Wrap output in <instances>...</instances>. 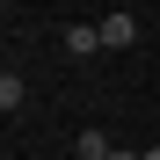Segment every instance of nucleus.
Wrapping results in <instances>:
<instances>
[{"label":"nucleus","mask_w":160,"mask_h":160,"mask_svg":"<svg viewBox=\"0 0 160 160\" xmlns=\"http://www.w3.org/2000/svg\"><path fill=\"white\" fill-rule=\"evenodd\" d=\"M146 160H160V146H146Z\"/></svg>","instance_id":"423d86ee"},{"label":"nucleus","mask_w":160,"mask_h":160,"mask_svg":"<svg viewBox=\"0 0 160 160\" xmlns=\"http://www.w3.org/2000/svg\"><path fill=\"white\" fill-rule=\"evenodd\" d=\"M117 146L109 138H102V131H80V138H73V160H109Z\"/></svg>","instance_id":"20e7f679"},{"label":"nucleus","mask_w":160,"mask_h":160,"mask_svg":"<svg viewBox=\"0 0 160 160\" xmlns=\"http://www.w3.org/2000/svg\"><path fill=\"white\" fill-rule=\"evenodd\" d=\"M95 29H102V51H131V44H138V22H131V8H117V15H102Z\"/></svg>","instance_id":"f257e3e1"},{"label":"nucleus","mask_w":160,"mask_h":160,"mask_svg":"<svg viewBox=\"0 0 160 160\" xmlns=\"http://www.w3.org/2000/svg\"><path fill=\"white\" fill-rule=\"evenodd\" d=\"M66 51H73V58H95V51H102V29H88V22H73V29H66Z\"/></svg>","instance_id":"7ed1b4c3"},{"label":"nucleus","mask_w":160,"mask_h":160,"mask_svg":"<svg viewBox=\"0 0 160 160\" xmlns=\"http://www.w3.org/2000/svg\"><path fill=\"white\" fill-rule=\"evenodd\" d=\"M0 109H8V117H22V109H29V88H22V73H0Z\"/></svg>","instance_id":"f03ea898"},{"label":"nucleus","mask_w":160,"mask_h":160,"mask_svg":"<svg viewBox=\"0 0 160 160\" xmlns=\"http://www.w3.org/2000/svg\"><path fill=\"white\" fill-rule=\"evenodd\" d=\"M109 160H146V153H131V146H117V153H109Z\"/></svg>","instance_id":"39448f33"}]
</instances>
